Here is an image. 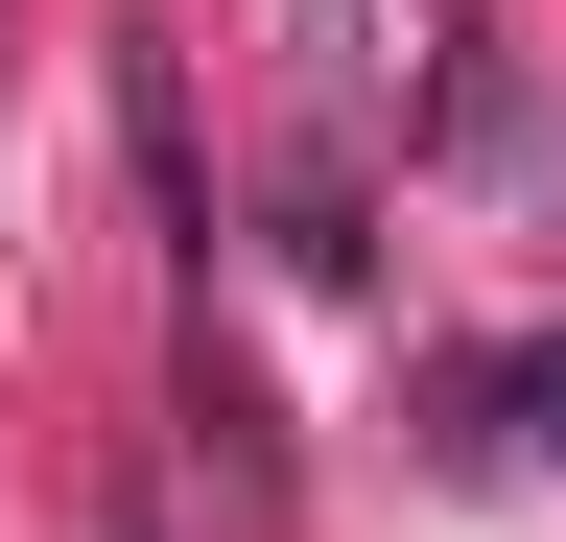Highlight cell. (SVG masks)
<instances>
[{
  "mask_svg": "<svg viewBox=\"0 0 566 542\" xmlns=\"http://www.w3.org/2000/svg\"><path fill=\"white\" fill-rule=\"evenodd\" d=\"M424 448H449V471H543V448H566V330H520V354H472Z\"/></svg>",
  "mask_w": 566,
  "mask_h": 542,
  "instance_id": "6da1fadb",
  "label": "cell"
}]
</instances>
